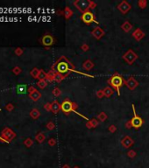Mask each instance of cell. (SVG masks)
<instances>
[{"label":"cell","mask_w":149,"mask_h":168,"mask_svg":"<svg viewBox=\"0 0 149 168\" xmlns=\"http://www.w3.org/2000/svg\"><path fill=\"white\" fill-rule=\"evenodd\" d=\"M62 168H70V166H69L67 164H65V165H62Z\"/></svg>","instance_id":"obj_46"},{"label":"cell","mask_w":149,"mask_h":168,"mask_svg":"<svg viewBox=\"0 0 149 168\" xmlns=\"http://www.w3.org/2000/svg\"><path fill=\"white\" fill-rule=\"evenodd\" d=\"M46 78H47V73L44 72L42 69H40V72H39L38 79H39V80H46Z\"/></svg>","instance_id":"obj_33"},{"label":"cell","mask_w":149,"mask_h":168,"mask_svg":"<svg viewBox=\"0 0 149 168\" xmlns=\"http://www.w3.org/2000/svg\"><path fill=\"white\" fill-rule=\"evenodd\" d=\"M24 145H25L26 147H28V148H30L31 146H33V139H31V138H26V139L24 141Z\"/></svg>","instance_id":"obj_30"},{"label":"cell","mask_w":149,"mask_h":168,"mask_svg":"<svg viewBox=\"0 0 149 168\" xmlns=\"http://www.w3.org/2000/svg\"><path fill=\"white\" fill-rule=\"evenodd\" d=\"M91 34H92L97 39H101L104 35V31L103 30L101 27L97 26V27H94V29L91 32Z\"/></svg>","instance_id":"obj_13"},{"label":"cell","mask_w":149,"mask_h":168,"mask_svg":"<svg viewBox=\"0 0 149 168\" xmlns=\"http://www.w3.org/2000/svg\"><path fill=\"white\" fill-rule=\"evenodd\" d=\"M41 43L43 46L45 47H51L55 43V39L52 35L50 34H46L41 38Z\"/></svg>","instance_id":"obj_10"},{"label":"cell","mask_w":149,"mask_h":168,"mask_svg":"<svg viewBox=\"0 0 149 168\" xmlns=\"http://www.w3.org/2000/svg\"><path fill=\"white\" fill-rule=\"evenodd\" d=\"M40 116V112L38 109H33V110L30 111V116H31L33 119H37Z\"/></svg>","instance_id":"obj_22"},{"label":"cell","mask_w":149,"mask_h":168,"mask_svg":"<svg viewBox=\"0 0 149 168\" xmlns=\"http://www.w3.org/2000/svg\"><path fill=\"white\" fill-rule=\"evenodd\" d=\"M127 156H128L129 158H131V159H133L135 156H136V151H135L134 150H130V151L127 152Z\"/></svg>","instance_id":"obj_36"},{"label":"cell","mask_w":149,"mask_h":168,"mask_svg":"<svg viewBox=\"0 0 149 168\" xmlns=\"http://www.w3.org/2000/svg\"><path fill=\"white\" fill-rule=\"evenodd\" d=\"M121 28H122V30L124 32H126V33H129L131 30H132V24H131L129 21H125L124 23L122 24V25H121Z\"/></svg>","instance_id":"obj_19"},{"label":"cell","mask_w":149,"mask_h":168,"mask_svg":"<svg viewBox=\"0 0 149 168\" xmlns=\"http://www.w3.org/2000/svg\"><path fill=\"white\" fill-rule=\"evenodd\" d=\"M73 168H80V167H79V166H77V165H75V166H74Z\"/></svg>","instance_id":"obj_47"},{"label":"cell","mask_w":149,"mask_h":168,"mask_svg":"<svg viewBox=\"0 0 149 168\" xmlns=\"http://www.w3.org/2000/svg\"><path fill=\"white\" fill-rule=\"evenodd\" d=\"M51 70L59 73L61 74L69 75L71 70H75V67L65 56H61L59 60L53 65Z\"/></svg>","instance_id":"obj_1"},{"label":"cell","mask_w":149,"mask_h":168,"mask_svg":"<svg viewBox=\"0 0 149 168\" xmlns=\"http://www.w3.org/2000/svg\"><path fill=\"white\" fill-rule=\"evenodd\" d=\"M39 72H40V69H38L36 68H33L31 70V72H30V74H31V75L33 77V78L38 79V77H39Z\"/></svg>","instance_id":"obj_27"},{"label":"cell","mask_w":149,"mask_h":168,"mask_svg":"<svg viewBox=\"0 0 149 168\" xmlns=\"http://www.w3.org/2000/svg\"><path fill=\"white\" fill-rule=\"evenodd\" d=\"M133 144H134V140L130 136H126V137H124L122 138V140H121V145H122L123 147L126 148V149L127 148H130Z\"/></svg>","instance_id":"obj_12"},{"label":"cell","mask_w":149,"mask_h":168,"mask_svg":"<svg viewBox=\"0 0 149 168\" xmlns=\"http://www.w3.org/2000/svg\"><path fill=\"white\" fill-rule=\"evenodd\" d=\"M99 124V121L97 118H92V119H89L88 122L86 123V127L88 129H92V128H96Z\"/></svg>","instance_id":"obj_17"},{"label":"cell","mask_w":149,"mask_h":168,"mask_svg":"<svg viewBox=\"0 0 149 168\" xmlns=\"http://www.w3.org/2000/svg\"><path fill=\"white\" fill-rule=\"evenodd\" d=\"M61 110V104H60L56 100H55L52 103H51V111H52L53 114H57Z\"/></svg>","instance_id":"obj_15"},{"label":"cell","mask_w":149,"mask_h":168,"mask_svg":"<svg viewBox=\"0 0 149 168\" xmlns=\"http://www.w3.org/2000/svg\"><path fill=\"white\" fill-rule=\"evenodd\" d=\"M37 85L39 88H45L47 85V82L46 80H39V82H37Z\"/></svg>","instance_id":"obj_28"},{"label":"cell","mask_w":149,"mask_h":168,"mask_svg":"<svg viewBox=\"0 0 149 168\" xmlns=\"http://www.w3.org/2000/svg\"><path fill=\"white\" fill-rule=\"evenodd\" d=\"M61 110L63 111V113L69 115L70 112L73 111V102L70 100L66 99L62 102V103L61 104Z\"/></svg>","instance_id":"obj_7"},{"label":"cell","mask_w":149,"mask_h":168,"mask_svg":"<svg viewBox=\"0 0 149 168\" xmlns=\"http://www.w3.org/2000/svg\"><path fill=\"white\" fill-rule=\"evenodd\" d=\"M2 137H4L7 141L10 142L11 140H12L13 138L16 137V134L14 133V131H13L12 130L9 129V128H5V129L2 131Z\"/></svg>","instance_id":"obj_11"},{"label":"cell","mask_w":149,"mask_h":168,"mask_svg":"<svg viewBox=\"0 0 149 168\" xmlns=\"http://www.w3.org/2000/svg\"><path fill=\"white\" fill-rule=\"evenodd\" d=\"M53 96H55V97H58V96H60L61 95V89H60L59 88H55L53 89Z\"/></svg>","instance_id":"obj_32"},{"label":"cell","mask_w":149,"mask_h":168,"mask_svg":"<svg viewBox=\"0 0 149 168\" xmlns=\"http://www.w3.org/2000/svg\"><path fill=\"white\" fill-rule=\"evenodd\" d=\"M81 49H82L83 51H84V52H87L89 49V47L88 46V44H83L81 46Z\"/></svg>","instance_id":"obj_41"},{"label":"cell","mask_w":149,"mask_h":168,"mask_svg":"<svg viewBox=\"0 0 149 168\" xmlns=\"http://www.w3.org/2000/svg\"><path fill=\"white\" fill-rule=\"evenodd\" d=\"M36 90H37V89L34 88V87L31 86V87H29V88H28V90H27V91L29 92V94H31V93H33L34 91H36Z\"/></svg>","instance_id":"obj_44"},{"label":"cell","mask_w":149,"mask_h":168,"mask_svg":"<svg viewBox=\"0 0 149 168\" xmlns=\"http://www.w3.org/2000/svg\"><path fill=\"white\" fill-rule=\"evenodd\" d=\"M125 84L130 90H134L139 86V82L134 77L131 76L127 81H125Z\"/></svg>","instance_id":"obj_9"},{"label":"cell","mask_w":149,"mask_h":168,"mask_svg":"<svg viewBox=\"0 0 149 168\" xmlns=\"http://www.w3.org/2000/svg\"><path fill=\"white\" fill-rule=\"evenodd\" d=\"M5 109L8 110V111H11V110L14 109V106H13V104H11V103H9V104H7L6 106H5Z\"/></svg>","instance_id":"obj_42"},{"label":"cell","mask_w":149,"mask_h":168,"mask_svg":"<svg viewBox=\"0 0 149 168\" xmlns=\"http://www.w3.org/2000/svg\"><path fill=\"white\" fill-rule=\"evenodd\" d=\"M73 15V11L70 9L69 6H66L65 7V10H64V18L66 19H69Z\"/></svg>","instance_id":"obj_24"},{"label":"cell","mask_w":149,"mask_h":168,"mask_svg":"<svg viewBox=\"0 0 149 168\" xmlns=\"http://www.w3.org/2000/svg\"><path fill=\"white\" fill-rule=\"evenodd\" d=\"M81 19L83 20V23H85L88 25H90L91 23H96L97 25H99V22L97 21L95 15L93 14L92 11H86V12L83 13L82 16H81Z\"/></svg>","instance_id":"obj_5"},{"label":"cell","mask_w":149,"mask_h":168,"mask_svg":"<svg viewBox=\"0 0 149 168\" xmlns=\"http://www.w3.org/2000/svg\"><path fill=\"white\" fill-rule=\"evenodd\" d=\"M108 130L111 132V133H114V132H116V130H117V127L115 125H113V124H112V125L109 126Z\"/></svg>","instance_id":"obj_38"},{"label":"cell","mask_w":149,"mask_h":168,"mask_svg":"<svg viewBox=\"0 0 149 168\" xmlns=\"http://www.w3.org/2000/svg\"><path fill=\"white\" fill-rule=\"evenodd\" d=\"M108 84L110 87H112L113 89H115L118 93V96H120V88L125 83V80L122 75H120L118 73H115L112 77H110L108 81H107Z\"/></svg>","instance_id":"obj_2"},{"label":"cell","mask_w":149,"mask_h":168,"mask_svg":"<svg viewBox=\"0 0 149 168\" xmlns=\"http://www.w3.org/2000/svg\"><path fill=\"white\" fill-rule=\"evenodd\" d=\"M16 88H17L18 95H25L27 92V90H28L26 84H19Z\"/></svg>","instance_id":"obj_16"},{"label":"cell","mask_w":149,"mask_h":168,"mask_svg":"<svg viewBox=\"0 0 149 168\" xmlns=\"http://www.w3.org/2000/svg\"><path fill=\"white\" fill-rule=\"evenodd\" d=\"M47 130H53L55 128V123L53 122H52V121H50V122H48L47 124Z\"/></svg>","instance_id":"obj_34"},{"label":"cell","mask_w":149,"mask_h":168,"mask_svg":"<svg viewBox=\"0 0 149 168\" xmlns=\"http://www.w3.org/2000/svg\"><path fill=\"white\" fill-rule=\"evenodd\" d=\"M29 97L31 98L33 101H34V102H37L38 100H39V98L41 97V94L39 91H34L33 93H31V94H29Z\"/></svg>","instance_id":"obj_21"},{"label":"cell","mask_w":149,"mask_h":168,"mask_svg":"<svg viewBox=\"0 0 149 168\" xmlns=\"http://www.w3.org/2000/svg\"><path fill=\"white\" fill-rule=\"evenodd\" d=\"M15 54L18 55V56H20L21 54H23V49L20 48V47H18V48L15 49Z\"/></svg>","instance_id":"obj_39"},{"label":"cell","mask_w":149,"mask_h":168,"mask_svg":"<svg viewBox=\"0 0 149 168\" xmlns=\"http://www.w3.org/2000/svg\"><path fill=\"white\" fill-rule=\"evenodd\" d=\"M132 35V37H133V38L136 39L137 41H140L143 38H145V36H146L145 33L140 28H136V29H135Z\"/></svg>","instance_id":"obj_14"},{"label":"cell","mask_w":149,"mask_h":168,"mask_svg":"<svg viewBox=\"0 0 149 168\" xmlns=\"http://www.w3.org/2000/svg\"><path fill=\"white\" fill-rule=\"evenodd\" d=\"M44 109L46 110H47V111H50L51 110V103H49V102L46 103L44 105Z\"/></svg>","instance_id":"obj_43"},{"label":"cell","mask_w":149,"mask_h":168,"mask_svg":"<svg viewBox=\"0 0 149 168\" xmlns=\"http://www.w3.org/2000/svg\"><path fill=\"white\" fill-rule=\"evenodd\" d=\"M94 67H95L94 62L90 60H87L83 63V68L85 69V70H87V71L91 70Z\"/></svg>","instance_id":"obj_18"},{"label":"cell","mask_w":149,"mask_h":168,"mask_svg":"<svg viewBox=\"0 0 149 168\" xmlns=\"http://www.w3.org/2000/svg\"><path fill=\"white\" fill-rule=\"evenodd\" d=\"M146 5H147V1L146 0H140L138 2V5L140 9H145L146 7Z\"/></svg>","instance_id":"obj_31"},{"label":"cell","mask_w":149,"mask_h":168,"mask_svg":"<svg viewBox=\"0 0 149 168\" xmlns=\"http://www.w3.org/2000/svg\"><path fill=\"white\" fill-rule=\"evenodd\" d=\"M126 127L127 128V129H131V128H132V123H131V120H129V121L126 124Z\"/></svg>","instance_id":"obj_45"},{"label":"cell","mask_w":149,"mask_h":168,"mask_svg":"<svg viewBox=\"0 0 149 168\" xmlns=\"http://www.w3.org/2000/svg\"><path fill=\"white\" fill-rule=\"evenodd\" d=\"M108 118V116L106 115L105 112H100L98 115H97V120H99L100 122H104L105 120Z\"/></svg>","instance_id":"obj_26"},{"label":"cell","mask_w":149,"mask_h":168,"mask_svg":"<svg viewBox=\"0 0 149 168\" xmlns=\"http://www.w3.org/2000/svg\"><path fill=\"white\" fill-rule=\"evenodd\" d=\"M132 111H133V117L131 119V123H132V128L134 129L138 130L140 129V127L143 125V119L140 117V116H138L136 113V110H135V105L134 103L132 104Z\"/></svg>","instance_id":"obj_4"},{"label":"cell","mask_w":149,"mask_h":168,"mask_svg":"<svg viewBox=\"0 0 149 168\" xmlns=\"http://www.w3.org/2000/svg\"><path fill=\"white\" fill-rule=\"evenodd\" d=\"M12 72L18 75V74H19L21 72H22V70H21V68H19V67H15V68H13V69H12Z\"/></svg>","instance_id":"obj_37"},{"label":"cell","mask_w":149,"mask_h":168,"mask_svg":"<svg viewBox=\"0 0 149 168\" xmlns=\"http://www.w3.org/2000/svg\"><path fill=\"white\" fill-rule=\"evenodd\" d=\"M131 9H132V6H131L130 4H129L127 1H126V0L120 2V3L118 5V10L122 13L123 15L126 14Z\"/></svg>","instance_id":"obj_8"},{"label":"cell","mask_w":149,"mask_h":168,"mask_svg":"<svg viewBox=\"0 0 149 168\" xmlns=\"http://www.w3.org/2000/svg\"><path fill=\"white\" fill-rule=\"evenodd\" d=\"M122 57H123V60L126 61V62L128 63L129 65L133 64L134 61L139 58L138 54H137L132 49H129L126 54H123Z\"/></svg>","instance_id":"obj_6"},{"label":"cell","mask_w":149,"mask_h":168,"mask_svg":"<svg viewBox=\"0 0 149 168\" xmlns=\"http://www.w3.org/2000/svg\"><path fill=\"white\" fill-rule=\"evenodd\" d=\"M74 6L81 12L84 13L89 11V9H94L97 6V4L90 0H75L74 2Z\"/></svg>","instance_id":"obj_3"},{"label":"cell","mask_w":149,"mask_h":168,"mask_svg":"<svg viewBox=\"0 0 149 168\" xmlns=\"http://www.w3.org/2000/svg\"><path fill=\"white\" fill-rule=\"evenodd\" d=\"M55 74H56V72H55V71H53V70H50L48 73H47L46 81H47V82H50L55 81Z\"/></svg>","instance_id":"obj_20"},{"label":"cell","mask_w":149,"mask_h":168,"mask_svg":"<svg viewBox=\"0 0 149 168\" xmlns=\"http://www.w3.org/2000/svg\"><path fill=\"white\" fill-rule=\"evenodd\" d=\"M96 95H97V98H99V99H101V98H103V97H104V90H103V89H99V90H97V93H96Z\"/></svg>","instance_id":"obj_35"},{"label":"cell","mask_w":149,"mask_h":168,"mask_svg":"<svg viewBox=\"0 0 149 168\" xmlns=\"http://www.w3.org/2000/svg\"><path fill=\"white\" fill-rule=\"evenodd\" d=\"M35 139L38 141V143L41 144V143H43V142L45 141L46 137H45V135L42 133V132H39V133H38L37 135L35 136Z\"/></svg>","instance_id":"obj_25"},{"label":"cell","mask_w":149,"mask_h":168,"mask_svg":"<svg viewBox=\"0 0 149 168\" xmlns=\"http://www.w3.org/2000/svg\"><path fill=\"white\" fill-rule=\"evenodd\" d=\"M48 145L50 146H55L56 145V140H55V138H50V139L48 140Z\"/></svg>","instance_id":"obj_40"},{"label":"cell","mask_w":149,"mask_h":168,"mask_svg":"<svg viewBox=\"0 0 149 168\" xmlns=\"http://www.w3.org/2000/svg\"><path fill=\"white\" fill-rule=\"evenodd\" d=\"M67 76V75H64V74H59V73H56V74H55V82H61V81L66 78Z\"/></svg>","instance_id":"obj_29"},{"label":"cell","mask_w":149,"mask_h":168,"mask_svg":"<svg viewBox=\"0 0 149 168\" xmlns=\"http://www.w3.org/2000/svg\"><path fill=\"white\" fill-rule=\"evenodd\" d=\"M104 96H106V97H110L114 93V90H113V88L112 87L108 86V87H105L104 88Z\"/></svg>","instance_id":"obj_23"}]
</instances>
